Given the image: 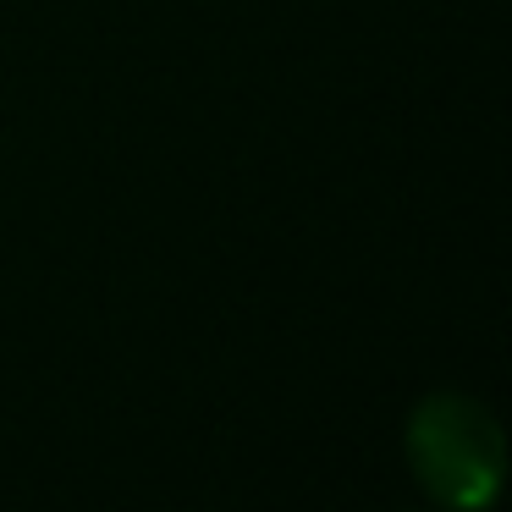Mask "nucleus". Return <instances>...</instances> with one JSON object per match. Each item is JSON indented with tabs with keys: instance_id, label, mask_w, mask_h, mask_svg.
Listing matches in <instances>:
<instances>
[{
	"instance_id": "nucleus-1",
	"label": "nucleus",
	"mask_w": 512,
	"mask_h": 512,
	"mask_svg": "<svg viewBox=\"0 0 512 512\" xmlns=\"http://www.w3.org/2000/svg\"><path fill=\"white\" fill-rule=\"evenodd\" d=\"M413 479L457 512H485L507 479V435L496 413L463 391H435L408 419Z\"/></svg>"
}]
</instances>
